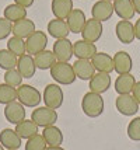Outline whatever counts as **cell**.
Segmentation results:
<instances>
[{"label": "cell", "instance_id": "41", "mask_svg": "<svg viewBox=\"0 0 140 150\" xmlns=\"http://www.w3.org/2000/svg\"><path fill=\"white\" fill-rule=\"evenodd\" d=\"M46 150H65L62 146H48Z\"/></svg>", "mask_w": 140, "mask_h": 150}, {"label": "cell", "instance_id": "19", "mask_svg": "<svg viewBox=\"0 0 140 150\" xmlns=\"http://www.w3.org/2000/svg\"><path fill=\"white\" fill-rule=\"evenodd\" d=\"M97 52V46L93 42L79 39L73 44V55L77 59H91Z\"/></svg>", "mask_w": 140, "mask_h": 150}, {"label": "cell", "instance_id": "28", "mask_svg": "<svg viewBox=\"0 0 140 150\" xmlns=\"http://www.w3.org/2000/svg\"><path fill=\"white\" fill-rule=\"evenodd\" d=\"M34 60H35L37 69H41V70H48L58 62L56 58H55L53 51H46V49L34 55Z\"/></svg>", "mask_w": 140, "mask_h": 150}, {"label": "cell", "instance_id": "17", "mask_svg": "<svg viewBox=\"0 0 140 150\" xmlns=\"http://www.w3.org/2000/svg\"><path fill=\"white\" fill-rule=\"evenodd\" d=\"M86 14L81 8H73L72 13L67 16L66 18V23L69 28H70V33L73 34H81L83 28L86 25Z\"/></svg>", "mask_w": 140, "mask_h": 150}, {"label": "cell", "instance_id": "35", "mask_svg": "<svg viewBox=\"0 0 140 150\" xmlns=\"http://www.w3.org/2000/svg\"><path fill=\"white\" fill-rule=\"evenodd\" d=\"M127 136L134 142H140V117L133 118L127 125Z\"/></svg>", "mask_w": 140, "mask_h": 150}, {"label": "cell", "instance_id": "34", "mask_svg": "<svg viewBox=\"0 0 140 150\" xmlns=\"http://www.w3.org/2000/svg\"><path fill=\"white\" fill-rule=\"evenodd\" d=\"M46 142H45L44 136L39 133L27 139V143H25V150H46Z\"/></svg>", "mask_w": 140, "mask_h": 150}, {"label": "cell", "instance_id": "40", "mask_svg": "<svg viewBox=\"0 0 140 150\" xmlns=\"http://www.w3.org/2000/svg\"><path fill=\"white\" fill-rule=\"evenodd\" d=\"M132 3H133L134 11L137 14H140V0H132Z\"/></svg>", "mask_w": 140, "mask_h": 150}, {"label": "cell", "instance_id": "36", "mask_svg": "<svg viewBox=\"0 0 140 150\" xmlns=\"http://www.w3.org/2000/svg\"><path fill=\"white\" fill-rule=\"evenodd\" d=\"M10 34H13V23L4 17H1L0 18V41L7 39Z\"/></svg>", "mask_w": 140, "mask_h": 150}, {"label": "cell", "instance_id": "27", "mask_svg": "<svg viewBox=\"0 0 140 150\" xmlns=\"http://www.w3.org/2000/svg\"><path fill=\"white\" fill-rule=\"evenodd\" d=\"M73 10V0H52V13L55 18L66 20Z\"/></svg>", "mask_w": 140, "mask_h": 150}, {"label": "cell", "instance_id": "15", "mask_svg": "<svg viewBox=\"0 0 140 150\" xmlns=\"http://www.w3.org/2000/svg\"><path fill=\"white\" fill-rule=\"evenodd\" d=\"M73 70L76 73V77L80 80H90L97 73L90 59H77L73 63Z\"/></svg>", "mask_w": 140, "mask_h": 150}, {"label": "cell", "instance_id": "32", "mask_svg": "<svg viewBox=\"0 0 140 150\" xmlns=\"http://www.w3.org/2000/svg\"><path fill=\"white\" fill-rule=\"evenodd\" d=\"M7 49L10 52H13L15 56H21L24 53H27V49H25V41L23 38H18V37H11L7 41Z\"/></svg>", "mask_w": 140, "mask_h": 150}, {"label": "cell", "instance_id": "9", "mask_svg": "<svg viewBox=\"0 0 140 150\" xmlns=\"http://www.w3.org/2000/svg\"><path fill=\"white\" fill-rule=\"evenodd\" d=\"M53 53L58 62H69L73 58V42L69 38L56 39L53 42Z\"/></svg>", "mask_w": 140, "mask_h": 150}, {"label": "cell", "instance_id": "14", "mask_svg": "<svg viewBox=\"0 0 140 150\" xmlns=\"http://www.w3.org/2000/svg\"><path fill=\"white\" fill-rule=\"evenodd\" d=\"M133 60L132 56L125 51H119L113 55V69L118 74H126L132 72Z\"/></svg>", "mask_w": 140, "mask_h": 150}, {"label": "cell", "instance_id": "38", "mask_svg": "<svg viewBox=\"0 0 140 150\" xmlns=\"http://www.w3.org/2000/svg\"><path fill=\"white\" fill-rule=\"evenodd\" d=\"M14 3L15 4H20V6L25 7V8H28V7H31L34 4V0H14Z\"/></svg>", "mask_w": 140, "mask_h": 150}, {"label": "cell", "instance_id": "30", "mask_svg": "<svg viewBox=\"0 0 140 150\" xmlns=\"http://www.w3.org/2000/svg\"><path fill=\"white\" fill-rule=\"evenodd\" d=\"M17 60H18V56H15L8 49H0V67L3 70L15 69L17 67Z\"/></svg>", "mask_w": 140, "mask_h": 150}, {"label": "cell", "instance_id": "10", "mask_svg": "<svg viewBox=\"0 0 140 150\" xmlns=\"http://www.w3.org/2000/svg\"><path fill=\"white\" fill-rule=\"evenodd\" d=\"M115 34L116 38L122 44H132L136 37H134V24H132L130 20H120L115 25Z\"/></svg>", "mask_w": 140, "mask_h": 150}, {"label": "cell", "instance_id": "33", "mask_svg": "<svg viewBox=\"0 0 140 150\" xmlns=\"http://www.w3.org/2000/svg\"><path fill=\"white\" fill-rule=\"evenodd\" d=\"M23 76H21V73L17 70V67L15 69H10V70H6L4 73V83L8 86H11V87H20L23 84Z\"/></svg>", "mask_w": 140, "mask_h": 150}, {"label": "cell", "instance_id": "13", "mask_svg": "<svg viewBox=\"0 0 140 150\" xmlns=\"http://www.w3.org/2000/svg\"><path fill=\"white\" fill-rule=\"evenodd\" d=\"M111 76L109 73H102V72H97L93 77L88 80V87H90V91L97 93V94H102L109 90L111 87Z\"/></svg>", "mask_w": 140, "mask_h": 150}, {"label": "cell", "instance_id": "21", "mask_svg": "<svg viewBox=\"0 0 140 150\" xmlns=\"http://www.w3.org/2000/svg\"><path fill=\"white\" fill-rule=\"evenodd\" d=\"M0 143L6 150H18L23 142H21V137L17 135V132L14 129L6 128V129H3L0 132Z\"/></svg>", "mask_w": 140, "mask_h": 150}, {"label": "cell", "instance_id": "37", "mask_svg": "<svg viewBox=\"0 0 140 150\" xmlns=\"http://www.w3.org/2000/svg\"><path fill=\"white\" fill-rule=\"evenodd\" d=\"M132 96H133L134 100H136V101L139 103V105H140V81H136L133 90H132Z\"/></svg>", "mask_w": 140, "mask_h": 150}, {"label": "cell", "instance_id": "11", "mask_svg": "<svg viewBox=\"0 0 140 150\" xmlns=\"http://www.w3.org/2000/svg\"><path fill=\"white\" fill-rule=\"evenodd\" d=\"M102 31H104L102 23L98 21V20L90 18L86 21V25H84L83 31H81V37H83L84 41L94 44L102 37Z\"/></svg>", "mask_w": 140, "mask_h": 150}, {"label": "cell", "instance_id": "8", "mask_svg": "<svg viewBox=\"0 0 140 150\" xmlns=\"http://www.w3.org/2000/svg\"><path fill=\"white\" fill-rule=\"evenodd\" d=\"M113 13V3L108 0H98L91 7V18L98 20L101 23L111 20Z\"/></svg>", "mask_w": 140, "mask_h": 150}, {"label": "cell", "instance_id": "44", "mask_svg": "<svg viewBox=\"0 0 140 150\" xmlns=\"http://www.w3.org/2000/svg\"><path fill=\"white\" fill-rule=\"evenodd\" d=\"M10 150H13V149H10Z\"/></svg>", "mask_w": 140, "mask_h": 150}, {"label": "cell", "instance_id": "43", "mask_svg": "<svg viewBox=\"0 0 140 150\" xmlns=\"http://www.w3.org/2000/svg\"><path fill=\"white\" fill-rule=\"evenodd\" d=\"M108 1H115V0H108Z\"/></svg>", "mask_w": 140, "mask_h": 150}, {"label": "cell", "instance_id": "39", "mask_svg": "<svg viewBox=\"0 0 140 150\" xmlns=\"http://www.w3.org/2000/svg\"><path fill=\"white\" fill-rule=\"evenodd\" d=\"M134 37L140 41V18L136 20V23H134Z\"/></svg>", "mask_w": 140, "mask_h": 150}, {"label": "cell", "instance_id": "7", "mask_svg": "<svg viewBox=\"0 0 140 150\" xmlns=\"http://www.w3.org/2000/svg\"><path fill=\"white\" fill-rule=\"evenodd\" d=\"M48 35L44 31H35L25 39V49L30 55H37L46 49Z\"/></svg>", "mask_w": 140, "mask_h": 150}, {"label": "cell", "instance_id": "24", "mask_svg": "<svg viewBox=\"0 0 140 150\" xmlns=\"http://www.w3.org/2000/svg\"><path fill=\"white\" fill-rule=\"evenodd\" d=\"M136 84V79L132 73L126 74H119L115 80V91L118 94H130Z\"/></svg>", "mask_w": 140, "mask_h": 150}, {"label": "cell", "instance_id": "16", "mask_svg": "<svg viewBox=\"0 0 140 150\" xmlns=\"http://www.w3.org/2000/svg\"><path fill=\"white\" fill-rule=\"evenodd\" d=\"M48 34L55 39H62V38H67L69 34H70V28L67 25L66 20H59V18H53L48 23L46 27Z\"/></svg>", "mask_w": 140, "mask_h": 150}, {"label": "cell", "instance_id": "1", "mask_svg": "<svg viewBox=\"0 0 140 150\" xmlns=\"http://www.w3.org/2000/svg\"><path fill=\"white\" fill-rule=\"evenodd\" d=\"M49 70H51V77L58 84L70 86L77 79L73 70V65H69V62H56Z\"/></svg>", "mask_w": 140, "mask_h": 150}, {"label": "cell", "instance_id": "12", "mask_svg": "<svg viewBox=\"0 0 140 150\" xmlns=\"http://www.w3.org/2000/svg\"><path fill=\"white\" fill-rule=\"evenodd\" d=\"M25 114H27L25 107L21 104L20 101H13V103H10L4 107V118L10 124L17 125L23 122L25 119Z\"/></svg>", "mask_w": 140, "mask_h": 150}, {"label": "cell", "instance_id": "3", "mask_svg": "<svg viewBox=\"0 0 140 150\" xmlns=\"http://www.w3.org/2000/svg\"><path fill=\"white\" fill-rule=\"evenodd\" d=\"M17 101H20L24 107L37 108L42 101V94L34 86L21 84L20 87H17Z\"/></svg>", "mask_w": 140, "mask_h": 150}, {"label": "cell", "instance_id": "22", "mask_svg": "<svg viewBox=\"0 0 140 150\" xmlns=\"http://www.w3.org/2000/svg\"><path fill=\"white\" fill-rule=\"evenodd\" d=\"M113 11L120 20H132L134 17V7L132 0H115L113 1Z\"/></svg>", "mask_w": 140, "mask_h": 150}, {"label": "cell", "instance_id": "29", "mask_svg": "<svg viewBox=\"0 0 140 150\" xmlns=\"http://www.w3.org/2000/svg\"><path fill=\"white\" fill-rule=\"evenodd\" d=\"M3 16H4V18H7L8 21H11L14 24V23L20 21V20L27 18V8L20 6V4H15V3L14 4H8L3 10Z\"/></svg>", "mask_w": 140, "mask_h": 150}, {"label": "cell", "instance_id": "18", "mask_svg": "<svg viewBox=\"0 0 140 150\" xmlns=\"http://www.w3.org/2000/svg\"><path fill=\"white\" fill-rule=\"evenodd\" d=\"M17 70L21 73V76L24 79H31L35 76V70H37V66H35V60L34 56L30 53H24L18 56L17 60Z\"/></svg>", "mask_w": 140, "mask_h": 150}, {"label": "cell", "instance_id": "2", "mask_svg": "<svg viewBox=\"0 0 140 150\" xmlns=\"http://www.w3.org/2000/svg\"><path fill=\"white\" fill-rule=\"evenodd\" d=\"M104 107H105L104 98L101 97V94H97V93H86L81 100V110L90 118L100 117L104 112Z\"/></svg>", "mask_w": 140, "mask_h": 150}, {"label": "cell", "instance_id": "20", "mask_svg": "<svg viewBox=\"0 0 140 150\" xmlns=\"http://www.w3.org/2000/svg\"><path fill=\"white\" fill-rule=\"evenodd\" d=\"M91 63L94 65L97 72H102V73H111L115 70L113 69V58L109 56L105 52H97L91 58Z\"/></svg>", "mask_w": 140, "mask_h": 150}, {"label": "cell", "instance_id": "26", "mask_svg": "<svg viewBox=\"0 0 140 150\" xmlns=\"http://www.w3.org/2000/svg\"><path fill=\"white\" fill-rule=\"evenodd\" d=\"M14 131L17 132V135H18L21 139H30V137L38 135L39 126L35 124L32 119H24L23 122L15 125V129H14Z\"/></svg>", "mask_w": 140, "mask_h": 150}, {"label": "cell", "instance_id": "23", "mask_svg": "<svg viewBox=\"0 0 140 150\" xmlns=\"http://www.w3.org/2000/svg\"><path fill=\"white\" fill-rule=\"evenodd\" d=\"M35 31H37L35 23L30 18L20 20V21H17V23L13 24V35L14 37H18V38L27 39L28 37H30L31 34H34Z\"/></svg>", "mask_w": 140, "mask_h": 150}, {"label": "cell", "instance_id": "4", "mask_svg": "<svg viewBox=\"0 0 140 150\" xmlns=\"http://www.w3.org/2000/svg\"><path fill=\"white\" fill-rule=\"evenodd\" d=\"M42 100H44L45 105L52 110L60 108L63 105V100H65V94H63L62 87L59 84H48L44 90Z\"/></svg>", "mask_w": 140, "mask_h": 150}, {"label": "cell", "instance_id": "25", "mask_svg": "<svg viewBox=\"0 0 140 150\" xmlns=\"http://www.w3.org/2000/svg\"><path fill=\"white\" fill-rule=\"evenodd\" d=\"M42 136L45 139L48 146H60L63 143L65 137H63V132L60 131L58 126L51 125L42 129Z\"/></svg>", "mask_w": 140, "mask_h": 150}, {"label": "cell", "instance_id": "31", "mask_svg": "<svg viewBox=\"0 0 140 150\" xmlns=\"http://www.w3.org/2000/svg\"><path fill=\"white\" fill-rule=\"evenodd\" d=\"M17 101V88L8 84H0V104H10Z\"/></svg>", "mask_w": 140, "mask_h": 150}, {"label": "cell", "instance_id": "42", "mask_svg": "<svg viewBox=\"0 0 140 150\" xmlns=\"http://www.w3.org/2000/svg\"><path fill=\"white\" fill-rule=\"evenodd\" d=\"M0 150H4V147H3V146H1V143H0Z\"/></svg>", "mask_w": 140, "mask_h": 150}, {"label": "cell", "instance_id": "6", "mask_svg": "<svg viewBox=\"0 0 140 150\" xmlns=\"http://www.w3.org/2000/svg\"><path fill=\"white\" fill-rule=\"evenodd\" d=\"M115 107L119 114L125 117H133L139 111V103L132 94H119L115 100Z\"/></svg>", "mask_w": 140, "mask_h": 150}, {"label": "cell", "instance_id": "5", "mask_svg": "<svg viewBox=\"0 0 140 150\" xmlns=\"http://www.w3.org/2000/svg\"><path fill=\"white\" fill-rule=\"evenodd\" d=\"M31 119H32L38 126L46 128L51 125H55V122L58 121V112L56 110H52L49 107H37L31 114Z\"/></svg>", "mask_w": 140, "mask_h": 150}]
</instances>
